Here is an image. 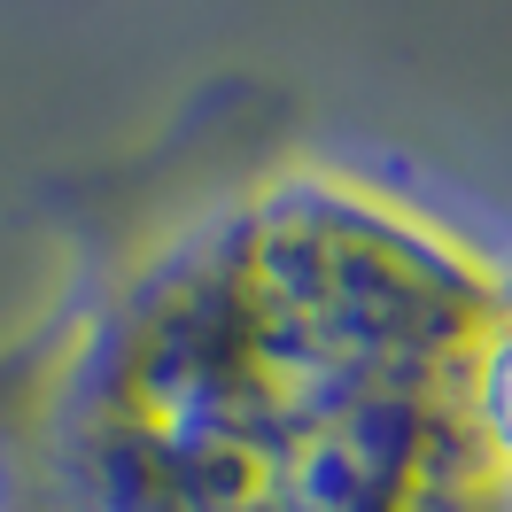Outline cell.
Masks as SVG:
<instances>
[{
  "label": "cell",
  "mask_w": 512,
  "mask_h": 512,
  "mask_svg": "<svg viewBox=\"0 0 512 512\" xmlns=\"http://www.w3.org/2000/svg\"><path fill=\"white\" fill-rule=\"evenodd\" d=\"M505 295L458 225L280 163L163 225L16 365L8 512H505L466 427Z\"/></svg>",
  "instance_id": "6da1fadb"
},
{
  "label": "cell",
  "mask_w": 512,
  "mask_h": 512,
  "mask_svg": "<svg viewBox=\"0 0 512 512\" xmlns=\"http://www.w3.org/2000/svg\"><path fill=\"white\" fill-rule=\"evenodd\" d=\"M466 427H474V450L497 497L512 505V295L497 303V319L481 326L474 365H466Z\"/></svg>",
  "instance_id": "7a4b0ae2"
}]
</instances>
